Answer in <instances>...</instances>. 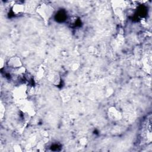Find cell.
<instances>
[{"label": "cell", "instance_id": "6da1fadb", "mask_svg": "<svg viewBox=\"0 0 152 152\" xmlns=\"http://www.w3.org/2000/svg\"><path fill=\"white\" fill-rule=\"evenodd\" d=\"M43 10L42 8L39 9V12L40 15L46 19H49L52 14L53 13V9L50 6H44L43 7Z\"/></svg>", "mask_w": 152, "mask_h": 152}]
</instances>
